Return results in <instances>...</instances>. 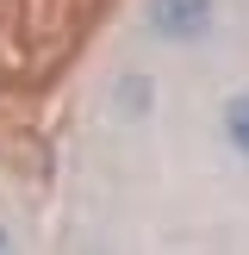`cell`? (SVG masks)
<instances>
[{
    "label": "cell",
    "mask_w": 249,
    "mask_h": 255,
    "mask_svg": "<svg viewBox=\"0 0 249 255\" xmlns=\"http://www.w3.org/2000/svg\"><path fill=\"white\" fill-rule=\"evenodd\" d=\"M0 249H6V231H0Z\"/></svg>",
    "instance_id": "cell-4"
},
{
    "label": "cell",
    "mask_w": 249,
    "mask_h": 255,
    "mask_svg": "<svg viewBox=\"0 0 249 255\" xmlns=\"http://www.w3.org/2000/svg\"><path fill=\"white\" fill-rule=\"evenodd\" d=\"M156 106V81L149 75H119V119H149Z\"/></svg>",
    "instance_id": "cell-2"
},
{
    "label": "cell",
    "mask_w": 249,
    "mask_h": 255,
    "mask_svg": "<svg viewBox=\"0 0 249 255\" xmlns=\"http://www.w3.org/2000/svg\"><path fill=\"white\" fill-rule=\"evenodd\" d=\"M218 119H224V143H231L237 156L249 162V94H231V100H224V112H218Z\"/></svg>",
    "instance_id": "cell-3"
},
{
    "label": "cell",
    "mask_w": 249,
    "mask_h": 255,
    "mask_svg": "<svg viewBox=\"0 0 249 255\" xmlns=\"http://www.w3.org/2000/svg\"><path fill=\"white\" fill-rule=\"evenodd\" d=\"M149 31L162 44H193L212 31V0H149Z\"/></svg>",
    "instance_id": "cell-1"
}]
</instances>
